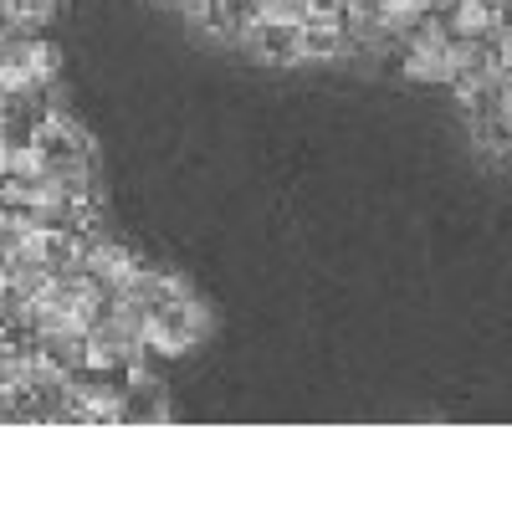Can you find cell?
<instances>
[{"label": "cell", "instance_id": "cell-1", "mask_svg": "<svg viewBox=\"0 0 512 512\" xmlns=\"http://www.w3.org/2000/svg\"><path fill=\"white\" fill-rule=\"evenodd\" d=\"M241 47H251L262 62H277V67H287V62H303V26H297V21H272V16H256V21L246 26V36H241Z\"/></svg>", "mask_w": 512, "mask_h": 512}]
</instances>
